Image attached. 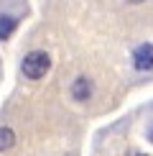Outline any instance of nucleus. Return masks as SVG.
Segmentation results:
<instances>
[{"label":"nucleus","instance_id":"nucleus-3","mask_svg":"<svg viewBox=\"0 0 153 156\" xmlns=\"http://www.w3.org/2000/svg\"><path fill=\"white\" fill-rule=\"evenodd\" d=\"M69 92H72V97L76 102H87L92 97V92H94V84H92L89 77H76L72 82V87H69Z\"/></svg>","mask_w":153,"mask_h":156},{"label":"nucleus","instance_id":"nucleus-1","mask_svg":"<svg viewBox=\"0 0 153 156\" xmlns=\"http://www.w3.org/2000/svg\"><path fill=\"white\" fill-rule=\"evenodd\" d=\"M49 69H51V56L43 49L28 51L21 62V72H23L25 80H41V77H46Z\"/></svg>","mask_w":153,"mask_h":156},{"label":"nucleus","instance_id":"nucleus-2","mask_svg":"<svg viewBox=\"0 0 153 156\" xmlns=\"http://www.w3.org/2000/svg\"><path fill=\"white\" fill-rule=\"evenodd\" d=\"M133 67H135V72H151L153 69V44H138L135 49H133Z\"/></svg>","mask_w":153,"mask_h":156},{"label":"nucleus","instance_id":"nucleus-9","mask_svg":"<svg viewBox=\"0 0 153 156\" xmlns=\"http://www.w3.org/2000/svg\"><path fill=\"white\" fill-rule=\"evenodd\" d=\"M69 156H76V154H69Z\"/></svg>","mask_w":153,"mask_h":156},{"label":"nucleus","instance_id":"nucleus-7","mask_svg":"<svg viewBox=\"0 0 153 156\" xmlns=\"http://www.w3.org/2000/svg\"><path fill=\"white\" fill-rule=\"evenodd\" d=\"M125 156H148V154H140V151H127Z\"/></svg>","mask_w":153,"mask_h":156},{"label":"nucleus","instance_id":"nucleus-8","mask_svg":"<svg viewBox=\"0 0 153 156\" xmlns=\"http://www.w3.org/2000/svg\"><path fill=\"white\" fill-rule=\"evenodd\" d=\"M125 3H133V5H138V3H145V0H125Z\"/></svg>","mask_w":153,"mask_h":156},{"label":"nucleus","instance_id":"nucleus-5","mask_svg":"<svg viewBox=\"0 0 153 156\" xmlns=\"http://www.w3.org/2000/svg\"><path fill=\"white\" fill-rule=\"evenodd\" d=\"M13 146H15V133H13V128L0 126V154H3V151H10Z\"/></svg>","mask_w":153,"mask_h":156},{"label":"nucleus","instance_id":"nucleus-4","mask_svg":"<svg viewBox=\"0 0 153 156\" xmlns=\"http://www.w3.org/2000/svg\"><path fill=\"white\" fill-rule=\"evenodd\" d=\"M15 28H18V18L10 13H0V41H8Z\"/></svg>","mask_w":153,"mask_h":156},{"label":"nucleus","instance_id":"nucleus-6","mask_svg":"<svg viewBox=\"0 0 153 156\" xmlns=\"http://www.w3.org/2000/svg\"><path fill=\"white\" fill-rule=\"evenodd\" d=\"M145 138H148V141H151V144H153V126L148 128V131H145Z\"/></svg>","mask_w":153,"mask_h":156}]
</instances>
